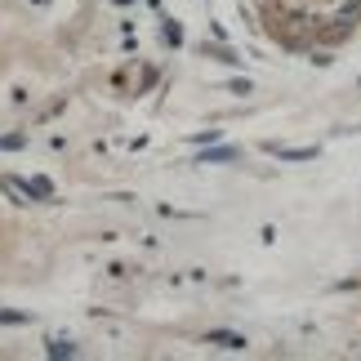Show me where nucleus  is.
<instances>
[{
  "label": "nucleus",
  "mask_w": 361,
  "mask_h": 361,
  "mask_svg": "<svg viewBox=\"0 0 361 361\" xmlns=\"http://www.w3.org/2000/svg\"><path fill=\"white\" fill-rule=\"evenodd\" d=\"M210 343H219V348H241V335H210Z\"/></svg>",
  "instance_id": "obj_1"
}]
</instances>
